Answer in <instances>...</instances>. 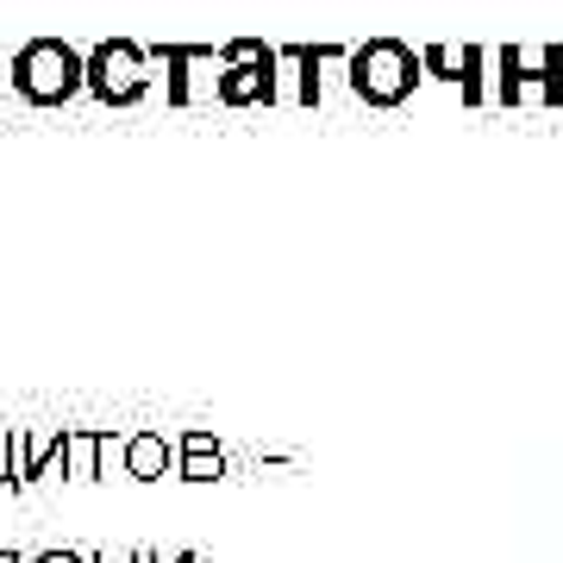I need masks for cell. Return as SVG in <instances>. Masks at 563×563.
Here are the masks:
<instances>
[{
  "instance_id": "1",
  "label": "cell",
  "mask_w": 563,
  "mask_h": 563,
  "mask_svg": "<svg viewBox=\"0 0 563 563\" xmlns=\"http://www.w3.org/2000/svg\"><path fill=\"white\" fill-rule=\"evenodd\" d=\"M125 470L139 476V483H157L163 470H169V444L157 432H139V439H125Z\"/></svg>"
},
{
  "instance_id": "2",
  "label": "cell",
  "mask_w": 563,
  "mask_h": 563,
  "mask_svg": "<svg viewBox=\"0 0 563 563\" xmlns=\"http://www.w3.org/2000/svg\"><path fill=\"white\" fill-rule=\"evenodd\" d=\"M176 476H188V483H213V476H220V444L207 439V432H188V439H181Z\"/></svg>"
},
{
  "instance_id": "3",
  "label": "cell",
  "mask_w": 563,
  "mask_h": 563,
  "mask_svg": "<svg viewBox=\"0 0 563 563\" xmlns=\"http://www.w3.org/2000/svg\"><path fill=\"white\" fill-rule=\"evenodd\" d=\"M0 483H20V439L0 432Z\"/></svg>"
},
{
  "instance_id": "4",
  "label": "cell",
  "mask_w": 563,
  "mask_h": 563,
  "mask_svg": "<svg viewBox=\"0 0 563 563\" xmlns=\"http://www.w3.org/2000/svg\"><path fill=\"white\" fill-rule=\"evenodd\" d=\"M32 563H88V558H76V551H44V558H32Z\"/></svg>"
},
{
  "instance_id": "5",
  "label": "cell",
  "mask_w": 563,
  "mask_h": 563,
  "mask_svg": "<svg viewBox=\"0 0 563 563\" xmlns=\"http://www.w3.org/2000/svg\"><path fill=\"white\" fill-rule=\"evenodd\" d=\"M0 563H20V558H13V551H0Z\"/></svg>"
}]
</instances>
